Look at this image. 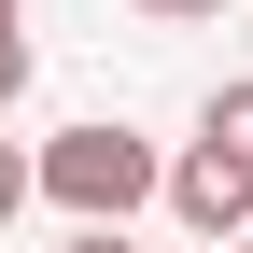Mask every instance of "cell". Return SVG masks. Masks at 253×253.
<instances>
[{
    "instance_id": "cell-8",
    "label": "cell",
    "mask_w": 253,
    "mask_h": 253,
    "mask_svg": "<svg viewBox=\"0 0 253 253\" xmlns=\"http://www.w3.org/2000/svg\"><path fill=\"white\" fill-rule=\"evenodd\" d=\"M225 253H253V225H239V239H225Z\"/></svg>"
},
{
    "instance_id": "cell-7",
    "label": "cell",
    "mask_w": 253,
    "mask_h": 253,
    "mask_svg": "<svg viewBox=\"0 0 253 253\" xmlns=\"http://www.w3.org/2000/svg\"><path fill=\"white\" fill-rule=\"evenodd\" d=\"M71 253H141V239H126V225H71Z\"/></svg>"
},
{
    "instance_id": "cell-3",
    "label": "cell",
    "mask_w": 253,
    "mask_h": 253,
    "mask_svg": "<svg viewBox=\"0 0 253 253\" xmlns=\"http://www.w3.org/2000/svg\"><path fill=\"white\" fill-rule=\"evenodd\" d=\"M197 141H225L239 169H253V71H239V84H211V113H197Z\"/></svg>"
},
{
    "instance_id": "cell-2",
    "label": "cell",
    "mask_w": 253,
    "mask_h": 253,
    "mask_svg": "<svg viewBox=\"0 0 253 253\" xmlns=\"http://www.w3.org/2000/svg\"><path fill=\"white\" fill-rule=\"evenodd\" d=\"M169 211H183V225H197L211 253H225V239L253 225V169H239L225 141H183V155H169Z\"/></svg>"
},
{
    "instance_id": "cell-5",
    "label": "cell",
    "mask_w": 253,
    "mask_h": 253,
    "mask_svg": "<svg viewBox=\"0 0 253 253\" xmlns=\"http://www.w3.org/2000/svg\"><path fill=\"white\" fill-rule=\"evenodd\" d=\"M28 197H42V169H28V155H14V141H0V225H14V211H28Z\"/></svg>"
},
{
    "instance_id": "cell-1",
    "label": "cell",
    "mask_w": 253,
    "mask_h": 253,
    "mask_svg": "<svg viewBox=\"0 0 253 253\" xmlns=\"http://www.w3.org/2000/svg\"><path fill=\"white\" fill-rule=\"evenodd\" d=\"M28 169H42V197L71 211V225H126V211L169 197V155H155L141 126H113V113H99V126H56Z\"/></svg>"
},
{
    "instance_id": "cell-6",
    "label": "cell",
    "mask_w": 253,
    "mask_h": 253,
    "mask_svg": "<svg viewBox=\"0 0 253 253\" xmlns=\"http://www.w3.org/2000/svg\"><path fill=\"white\" fill-rule=\"evenodd\" d=\"M126 14H155V28H211L225 0H126Z\"/></svg>"
},
{
    "instance_id": "cell-4",
    "label": "cell",
    "mask_w": 253,
    "mask_h": 253,
    "mask_svg": "<svg viewBox=\"0 0 253 253\" xmlns=\"http://www.w3.org/2000/svg\"><path fill=\"white\" fill-rule=\"evenodd\" d=\"M28 99V0H0V113Z\"/></svg>"
}]
</instances>
